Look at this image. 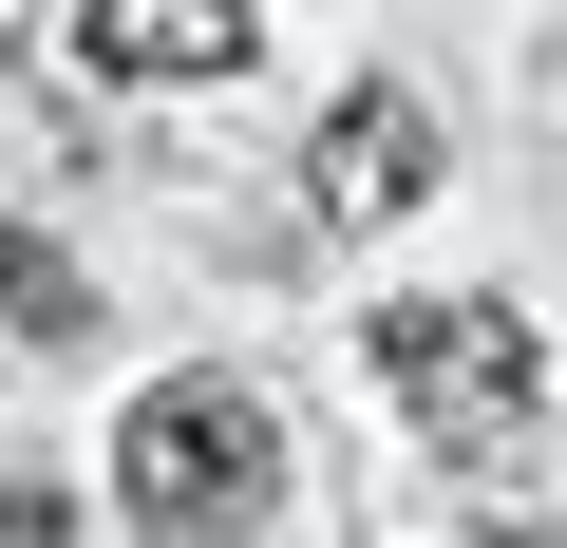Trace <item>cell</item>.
<instances>
[{
	"label": "cell",
	"instance_id": "cell-1",
	"mask_svg": "<svg viewBox=\"0 0 567 548\" xmlns=\"http://www.w3.org/2000/svg\"><path fill=\"white\" fill-rule=\"evenodd\" d=\"M360 379H379L398 435H435V454H511V435L548 416V341H529L511 303H379V322H360Z\"/></svg>",
	"mask_w": 567,
	"mask_h": 548
},
{
	"label": "cell",
	"instance_id": "cell-2",
	"mask_svg": "<svg viewBox=\"0 0 567 548\" xmlns=\"http://www.w3.org/2000/svg\"><path fill=\"white\" fill-rule=\"evenodd\" d=\"M114 492L152 510V529H246L265 492H284V416L246 397V379H152L133 397V435H114Z\"/></svg>",
	"mask_w": 567,
	"mask_h": 548
},
{
	"label": "cell",
	"instance_id": "cell-3",
	"mask_svg": "<svg viewBox=\"0 0 567 548\" xmlns=\"http://www.w3.org/2000/svg\"><path fill=\"white\" fill-rule=\"evenodd\" d=\"M303 189H322V227H398V208L435 189V114H416L398 76H360V95L322 114V152H303Z\"/></svg>",
	"mask_w": 567,
	"mask_h": 548
},
{
	"label": "cell",
	"instance_id": "cell-4",
	"mask_svg": "<svg viewBox=\"0 0 567 548\" xmlns=\"http://www.w3.org/2000/svg\"><path fill=\"white\" fill-rule=\"evenodd\" d=\"M76 58L133 95H208V76H246V0H76Z\"/></svg>",
	"mask_w": 567,
	"mask_h": 548
},
{
	"label": "cell",
	"instance_id": "cell-5",
	"mask_svg": "<svg viewBox=\"0 0 567 548\" xmlns=\"http://www.w3.org/2000/svg\"><path fill=\"white\" fill-rule=\"evenodd\" d=\"M0 303H20L39 341H76V322H95V285H76V265H58L39 227H0Z\"/></svg>",
	"mask_w": 567,
	"mask_h": 548
},
{
	"label": "cell",
	"instance_id": "cell-6",
	"mask_svg": "<svg viewBox=\"0 0 567 548\" xmlns=\"http://www.w3.org/2000/svg\"><path fill=\"white\" fill-rule=\"evenodd\" d=\"M0 548H76V510H58L39 473H20V492H0Z\"/></svg>",
	"mask_w": 567,
	"mask_h": 548
},
{
	"label": "cell",
	"instance_id": "cell-7",
	"mask_svg": "<svg viewBox=\"0 0 567 548\" xmlns=\"http://www.w3.org/2000/svg\"><path fill=\"white\" fill-rule=\"evenodd\" d=\"M454 548H548V529H454Z\"/></svg>",
	"mask_w": 567,
	"mask_h": 548
}]
</instances>
